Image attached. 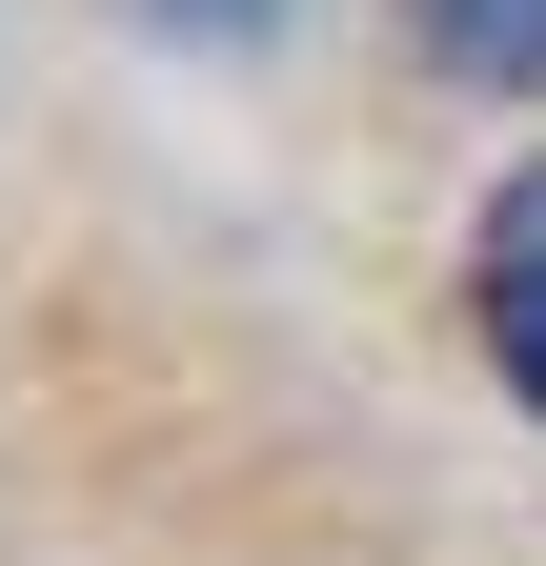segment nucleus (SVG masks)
<instances>
[{
    "label": "nucleus",
    "mask_w": 546,
    "mask_h": 566,
    "mask_svg": "<svg viewBox=\"0 0 546 566\" xmlns=\"http://www.w3.org/2000/svg\"><path fill=\"white\" fill-rule=\"evenodd\" d=\"M465 324H486V365H506L526 424H546V163H506L486 243H465Z\"/></svg>",
    "instance_id": "obj_1"
},
{
    "label": "nucleus",
    "mask_w": 546,
    "mask_h": 566,
    "mask_svg": "<svg viewBox=\"0 0 546 566\" xmlns=\"http://www.w3.org/2000/svg\"><path fill=\"white\" fill-rule=\"evenodd\" d=\"M405 41H426L465 102H546V0H405Z\"/></svg>",
    "instance_id": "obj_2"
},
{
    "label": "nucleus",
    "mask_w": 546,
    "mask_h": 566,
    "mask_svg": "<svg viewBox=\"0 0 546 566\" xmlns=\"http://www.w3.org/2000/svg\"><path fill=\"white\" fill-rule=\"evenodd\" d=\"M143 21H162V41H263L284 0H143Z\"/></svg>",
    "instance_id": "obj_3"
}]
</instances>
